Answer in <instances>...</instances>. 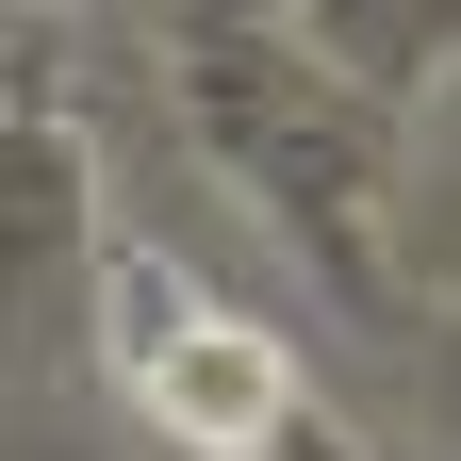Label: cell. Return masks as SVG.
<instances>
[{"instance_id":"1","label":"cell","mask_w":461,"mask_h":461,"mask_svg":"<svg viewBox=\"0 0 461 461\" xmlns=\"http://www.w3.org/2000/svg\"><path fill=\"white\" fill-rule=\"evenodd\" d=\"M149 412L182 429V445H264V429H280V363H264L248 330L182 313V330L149 346Z\"/></svg>"}]
</instances>
